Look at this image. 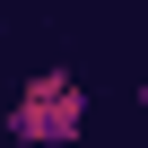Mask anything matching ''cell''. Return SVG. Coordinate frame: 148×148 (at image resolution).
<instances>
[{"label": "cell", "mask_w": 148, "mask_h": 148, "mask_svg": "<svg viewBox=\"0 0 148 148\" xmlns=\"http://www.w3.org/2000/svg\"><path fill=\"white\" fill-rule=\"evenodd\" d=\"M79 131H87L79 70H35V79L9 96V139H18V148H70Z\"/></svg>", "instance_id": "1"}, {"label": "cell", "mask_w": 148, "mask_h": 148, "mask_svg": "<svg viewBox=\"0 0 148 148\" xmlns=\"http://www.w3.org/2000/svg\"><path fill=\"white\" fill-rule=\"evenodd\" d=\"M139 122H148V87H139Z\"/></svg>", "instance_id": "2"}]
</instances>
